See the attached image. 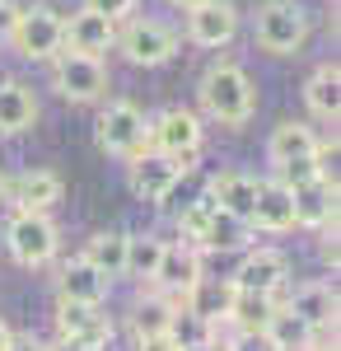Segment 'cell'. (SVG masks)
Here are the masks:
<instances>
[{
    "label": "cell",
    "instance_id": "6da1fadb",
    "mask_svg": "<svg viewBox=\"0 0 341 351\" xmlns=\"http://www.w3.org/2000/svg\"><path fill=\"white\" fill-rule=\"evenodd\" d=\"M197 104H201V112L210 122H220L229 132H243L253 122V112H257V84L238 61H215L197 80Z\"/></svg>",
    "mask_w": 341,
    "mask_h": 351
},
{
    "label": "cell",
    "instance_id": "7a4b0ae2",
    "mask_svg": "<svg viewBox=\"0 0 341 351\" xmlns=\"http://www.w3.org/2000/svg\"><path fill=\"white\" fill-rule=\"evenodd\" d=\"M94 141H99L103 155L131 164L150 150V117H145V108L131 104V99H112V104L99 112V122H94Z\"/></svg>",
    "mask_w": 341,
    "mask_h": 351
},
{
    "label": "cell",
    "instance_id": "3957f363",
    "mask_svg": "<svg viewBox=\"0 0 341 351\" xmlns=\"http://www.w3.org/2000/svg\"><path fill=\"white\" fill-rule=\"evenodd\" d=\"M309 10L299 0H266L253 14V43L266 56H299L309 43Z\"/></svg>",
    "mask_w": 341,
    "mask_h": 351
},
{
    "label": "cell",
    "instance_id": "277c9868",
    "mask_svg": "<svg viewBox=\"0 0 341 351\" xmlns=\"http://www.w3.org/2000/svg\"><path fill=\"white\" fill-rule=\"evenodd\" d=\"M10 47L24 56V61H52L66 52V14L47 5V0H33L19 5V24L10 33Z\"/></svg>",
    "mask_w": 341,
    "mask_h": 351
},
{
    "label": "cell",
    "instance_id": "5b68a950",
    "mask_svg": "<svg viewBox=\"0 0 341 351\" xmlns=\"http://www.w3.org/2000/svg\"><path fill=\"white\" fill-rule=\"evenodd\" d=\"M5 248L19 267L38 271L52 267L56 253H61V230H56L52 216H38V211H14L10 225H5Z\"/></svg>",
    "mask_w": 341,
    "mask_h": 351
},
{
    "label": "cell",
    "instance_id": "8992f818",
    "mask_svg": "<svg viewBox=\"0 0 341 351\" xmlns=\"http://www.w3.org/2000/svg\"><path fill=\"white\" fill-rule=\"evenodd\" d=\"M201 145H206V127L192 108H164L150 122V150L168 155L178 169H197Z\"/></svg>",
    "mask_w": 341,
    "mask_h": 351
},
{
    "label": "cell",
    "instance_id": "52a82bcc",
    "mask_svg": "<svg viewBox=\"0 0 341 351\" xmlns=\"http://www.w3.org/2000/svg\"><path fill=\"white\" fill-rule=\"evenodd\" d=\"M47 66H52V89L66 99V104L84 108V104H99V99H108V84H112V75H108V66L99 61V56L61 52V56H52Z\"/></svg>",
    "mask_w": 341,
    "mask_h": 351
},
{
    "label": "cell",
    "instance_id": "ba28073f",
    "mask_svg": "<svg viewBox=\"0 0 341 351\" xmlns=\"http://www.w3.org/2000/svg\"><path fill=\"white\" fill-rule=\"evenodd\" d=\"M112 47L127 56L131 66L155 71V66H168L178 56V33L168 24H159V19H127V24L117 28V43Z\"/></svg>",
    "mask_w": 341,
    "mask_h": 351
},
{
    "label": "cell",
    "instance_id": "9c48e42d",
    "mask_svg": "<svg viewBox=\"0 0 341 351\" xmlns=\"http://www.w3.org/2000/svg\"><path fill=\"white\" fill-rule=\"evenodd\" d=\"M201 276H206L201 253L183 239V243H164V258H159V271H155V281H150V286H155L173 309H183L187 295L201 286Z\"/></svg>",
    "mask_w": 341,
    "mask_h": 351
},
{
    "label": "cell",
    "instance_id": "30bf717a",
    "mask_svg": "<svg viewBox=\"0 0 341 351\" xmlns=\"http://www.w3.org/2000/svg\"><path fill=\"white\" fill-rule=\"evenodd\" d=\"M112 332H117V324H112V314H108L103 304L56 300V337L79 342V347H89V351H108Z\"/></svg>",
    "mask_w": 341,
    "mask_h": 351
},
{
    "label": "cell",
    "instance_id": "8fae6325",
    "mask_svg": "<svg viewBox=\"0 0 341 351\" xmlns=\"http://www.w3.org/2000/svg\"><path fill=\"white\" fill-rule=\"evenodd\" d=\"M281 304L309 328V337H314V332H337V281H327V276L299 281Z\"/></svg>",
    "mask_w": 341,
    "mask_h": 351
},
{
    "label": "cell",
    "instance_id": "7c38bea8",
    "mask_svg": "<svg viewBox=\"0 0 341 351\" xmlns=\"http://www.w3.org/2000/svg\"><path fill=\"white\" fill-rule=\"evenodd\" d=\"M238 38V10L229 0H201L187 10V43L206 47V52H220Z\"/></svg>",
    "mask_w": 341,
    "mask_h": 351
},
{
    "label": "cell",
    "instance_id": "4fadbf2b",
    "mask_svg": "<svg viewBox=\"0 0 341 351\" xmlns=\"http://www.w3.org/2000/svg\"><path fill=\"white\" fill-rule=\"evenodd\" d=\"M238 291H257V295H281L290 286V258L281 248H243V263L229 276Z\"/></svg>",
    "mask_w": 341,
    "mask_h": 351
},
{
    "label": "cell",
    "instance_id": "5bb4252c",
    "mask_svg": "<svg viewBox=\"0 0 341 351\" xmlns=\"http://www.w3.org/2000/svg\"><path fill=\"white\" fill-rule=\"evenodd\" d=\"M178 173H183V169L168 160V155H159V150H145L140 160L127 164V188H131L136 202H145V206H164V197L173 192Z\"/></svg>",
    "mask_w": 341,
    "mask_h": 351
},
{
    "label": "cell",
    "instance_id": "9a60e30c",
    "mask_svg": "<svg viewBox=\"0 0 341 351\" xmlns=\"http://www.w3.org/2000/svg\"><path fill=\"white\" fill-rule=\"evenodd\" d=\"M5 197L14 202V211H38V216H47L56 202L66 197V183H61L56 169H24L14 183H5Z\"/></svg>",
    "mask_w": 341,
    "mask_h": 351
},
{
    "label": "cell",
    "instance_id": "2e32d148",
    "mask_svg": "<svg viewBox=\"0 0 341 351\" xmlns=\"http://www.w3.org/2000/svg\"><path fill=\"white\" fill-rule=\"evenodd\" d=\"M112 295V281L99 267H89L84 258H66L56 271V300H75V304H108Z\"/></svg>",
    "mask_w": 341,
    "mask_h": 351
},
{
    "label": "cell",
    "instance_id": "e0dca14e",
    "mask_svg": "<svg viewBox=\"0 0 341 351\" xmlns=\"http://www.w3.org/2000/svg\"><path fill=\"white\" fill-rule=\"evenodd\" d=\"M257 183H262V178L248 173V169H225V173H215L206 183V197L215 202V211L248 220L253 216V202H257Z\"/></svg>",
    "mask_w": 341,
    "mask_h": 351
},
{
    "label": "cell",
    "instance_id": "ac0fdd59",
    "mask_svg": "<svg viewBox=\"0 0 341 351\" xmlns=\"http://www.w3.org/2000/svg\"><path fill=\"white\" fill-rule=\"evenodd\" d=\"M253 230H262V234H286L294 230V197L281 178H262L257 183V202H253V216H248Z\"/></svg>",
    "mask_w": 341,
    "mask_h": 351
},
{
    "label": "cell",
    "instance_id": "d6986e66",
    "mask_svg": "<svg viewBox=\"0 0 341 351\" xmlns=\"http://www.w3.org/2000/svg\"><path fill=\"white\" fill-rule=\"evenodd\" d=\"M112 43H117V24L103 19V14H94V10L79 5L75 14L66 19V52L99 56L103 61V52H112Z\"/></svg>",
    "mask_w": 341,
    "mask_h": 351
},
{
    "label": "cell",
    "instance_id": "ffe728a7",
    "mask_svg": "<svg viewBox=\"0 0 341 351\" xmlns=\"http://www.w3.org/2000/svg\"><path fill=\"white\" fill-rule=\"evenodd\" d=\"M38 127V94L33 84L5 75L0 80V136H24Z\"/></svg>",
    "mask_w": 341,
    "mask_h": 351
},
{
    "label": "cell",
    "instance_id": "44dd1931",
    "mask_svg": "<svg viewBox=\"0 0 341 351\" xmlns=\"http://www.w3.org/2000/svg\"><path fill=\"white\" fill-rule=\"evenodd\" d=\"M318 145H323V136L309 127V122H276L271 136H266V160L271 164H290V160H304V155H318Z\"/></svg>",
    "mask_w": 341,
    "mask_h": 351
},
{
    "label": "cell",
    "instance_id": "7402d4cb",
    "mask_svg": "<svg viewBox=\"0 0 341 351\" xmlns=\"http://www.w3.org/2000/svg\"><path fill=\"white\" fill-rule=\"evenodd\" d=\"M304 104H309V112H314L318 122L337 127V117H341V71H337V61H323L314 75L304 80Z\"/></svg>",
    "mask_w": 341,
    "mask_h": 351
},
{
    "label": "cell",
    "instance_id": "603a6c76",
    "mask_svg": "<svg viewBox=\"0 0 341 351\" xmlns=\"http://www.w3.org/2000/svg\"><path fill=\"white\" fill-rule=\"evenodd\" d=\"M294 230H323L327 220H337V183H309V188H294Z\"/></svg>",
    "mask_w": 341,
    "mask_h": 351
},
{
    "label": "cell",
    "instance_id": "cb8c5ba5",
    "mask_svg": "<svg viewBox=\"0 0 341 351\" xmlns=\"http://www.w3.org/2000/svg\"><path fill=\"white\" fill-rule=\"evenodd\" d=\"M79 258L89 267H99L108 281L127 276V230H94L84 239V248H79Z\"/></svg>",
    "mask_w": 341,
    "mask_h": 351
},
{
    "label": "cell",
    "instance_id": "d4e9b609",
    "mask_svg": "<svg viewBox=\"0 0 341 351\" xmlns=\"http://www.w3.org/2000/svg\"><path fill=\"white\" fill-rule=\"evenodd\" d=\"M248 239H253V225L248 220L215 211L206 220V230H201V239H197V253H243Z\"/></svg>",
    "mask_w": 341,
    "mask_h": 351
},
{
    "label": "cell",
    "instance_id": "484cf974",
    "mask_svg": "<svg viewBox=\"0 0 341 351\" xmlns=\"http://www.w3.org/2000/svg\"><path fill=\"white\" fill-rule=\"evenodd\" d=\"M281 295H257V291H238L234 286V300H229V314H225V332H262L271 309H276Z\"/></svg>",
    "mask_w": 341,
    "mask_h": 351
},
{
    "label": "cell",
    "instance_id": "4316f807",
    "mask_svg": "<svg viewBox=\"0 0 341 351\" xmlns=\"http://www.w3.org/2000/svg\"><path fill=\"white\" fill-rule=\"evenodd\" d=\"M164 243L168 239H159V234H127V276L150 286L159 271V258H164Z\"/></svg>",
    "mask_w": 341,
    "mask_h": 351
},
{
    "label": "cell",
    "instance_id": "83f0119b",
    "mask_svg": "<svg viewBox=\"0 0 341 351\" xmlns=\"http://www.w3.org/2000/svg\"><path fill=\"white\" fill-rule=\"evenodd\" d=\"M168 319H173V304L159 295L155 286L136 295V304H131V332H136V337H150V332H168Z\"/></svg>",
    "mask_w": 341,
    "mask_h": 351
},
{
    "label": "cell",
    "instance_id": "f1b7e54d",
    "mask_svg": "<svg viewBox=\"0 0 341 351\" xmlns=\"http://www.w3.org/2000/svg\"><path fill=\"white\" fill-rule=\"evenodd\" d=\"M168 337L178 342V351L197 347V342H215V337H210V324L201 319V314H192V309H173V319H168Z\"/></svg>",
    "mask_w": 341,
    "mask_h": 351
},
{
    "label": "cell",
    "instance_id": "f546056e",
    "mask_svg": "<svg viewBox=\"0 0 341 351\" xmlns=\"http://www.w3.org/2000/svg\"><path fill=\"white\" fill-rule=\"evenodd\" d=\"M220 351H276V347L266 342V332H229L220 342Z\"/></svg>",
    "mask_w": 341,
    "mask_h": 351
},
{
    "label": "cell",
    "instance_id": "4dcf8cb0",
    "mask_svg": "<svg viewBox=\"0 0 341 351\" xmlns=\"http://www.w3.org/2000/svg\"><path fill=\"white\" fill-rule=\"evenodd\" d=\"M84 10H94V14H103V19H112V24H122V19L136 10V0H84Z\"/></svg>",
    "mask_w": 341,
    "mask_h": 351
},
{
    "label": "cell",
    "instance_id": "1f68e13d",
    "mask_svg": "<svg viewBox=\"0 0 341 351\" xmlns=\"http://www.w3.org/2000/svg\"><path fill=\"white\" fill-rule=\"evenodd\" d=\"M14 24H19V5H14V0H0V47L10 43Z\"/></svg>",
    "mask_w": 341,
    "mask_h": 351
},
{
    "label": "cell",
    "instance_id": "d6a6232c",
    "mask_svg": "<svg viewBox=\"0 0 341 351\" xmlns=\"http://www.w3.org/2000/svg\"><path fill=\"white\" fill-rule=\"evenodd\" d=\"M136 351H178V342L168 332H150V337H136Z\"/></svg>",
    "mask_w": 341,
    "mask_h": 351
},
{
    "label": "cell",
    "instance_id": "836d02e7",
    "mask_svg": "<svg viewBox=\"0 0 341 351\" xmlns=\"http://www.w3.org/2000/svg\"><path fill=\"white\" fill-rule=\"evenodd\" d=\"M5 351H47V342H38L33 332H14V337H10V347H5Z\"/></svg>",
    "mask_w": 341,
    "mask_h": 351
},
{
    "label": "cell",
    "instance_id": "e575fe53",
    "mask_svg": "<svg viewBox=\"0 0 341 351\" xmlns=\"http://www.w3.org/2000/svg\"><path fill=\"white\" fill-rule=\"evenodd\" d=\"M47 351H89V347H79V342H66V337H56V342H47Z\"/></svg>",
    "mask_w": 341,
    "mask_h": 351
},
{
    "label": "cell",
    "instance_id": "d590c367",
    "mask_svg": "<svg viewBox=\"0 0 341 351\" xmlns=\"http://www.w3.org/2000/svg\"><path fill=\"white\" fill-rule=\"evenodd\" d=\"M10 337H14V328H10V324H5V319H0V351L10 347Z\"/></svg>",
    "mask_w": 341,
    "mask_h": 351
},
{
    "label": "cell",
    "instance_id": "8d00e7d4",
    "mask_svg": "<svg viewBox=\"0 0 341 351\" xmlns=\"http://www.w3.org/2000/svg\"><path fill=\"white\" fill-rule=\"evenodd\" d=\"M183 351H220V342H197V347H183Z\"/></svg>",
    "mask_w": 341,
    "mask_h": 351
},
{
    "label": "cell",
    "instance_id": "74e56055",
    "mask_svg": "<svg viewBox=\"0 0 341 351\" xmlns=\"http://www.w3.org/2000/svg\"><path fill=\"white\" fill-rule=\"evenodd\" d=\"M168 5H178V10H192V5H201V0H168Z\"/></svg>",
    "mask_w": 341,
    "mask_h": 351
},
{
    "label": "cell",
    "instance_id": "f35d334b",
    "mask_svg": "<svg viewBox=\"0 0 341 351\" xmlns=\"http://www.w3.org/2000/svg\"><path fill=\"white\" fill-rule=\"evenodd\" d=\"M276 351H314V347H309V342H304V347H276Z\"/></svg>",
    "mask_w": 341,
    "mask_h": 351
},
{
    "label": "cell",
    "instance_id": "ab89813d",
    "mask_svg": "<svg viewBox=\"0 0 341 351\" xmlns=\"http://www.w3.org/2000/svg\"><path fill=\"white\" fill-rule=\"evenodd\" d=\"M5 183H10V178H5V173H0V202H5Z\"/></svg>",
    "mask_w": 341,
    "mask_h": 351
},
{
    "label": "cell",
    "instance_id": "60d3db41",
    "mask_svg": "<svg viewBox=\"0 0 341 351\" xmlns=\"http://www.w3.org/2000/svg\"><path fill=\"white\" fill-rule=\"evenodd\" d=\"M332 5H337V0H332Z\"/></svg>",
    "mask_w": 341,
    "mask_h": 351
}]
</instances>
